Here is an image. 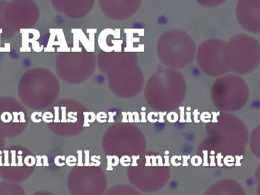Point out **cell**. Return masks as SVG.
<instances>
[{"instance_id":"obj_14","label":"cell","mask_w":260,"mask_h":195,"mask_svg":"<svg viewBox=\"0 0 260 195\" xmlns=\"http://www.w3.org/2000/svg\"><path fill=\"white\" fill-rule=\"evenodd\" d=\"M77 153H78V163H77V165L79 167L83 166L84 164L82 162L83 151L82 150H77Z\"/></svg>"},{"instance_id":"obj_29","label":"cell","mask_w":260,"mask_h":195,"mask_svg":"<svg viewBox=\"0 0 260 195\" xmlns=\"http://www.w3.org/2000/svg\"><path fill=\"white\" fill-rule=\"evenodd\" d=\"M140 155H138L137 156L136 155H132V164H131V166L132 167L134 166H138V164L137 162V160L139 159Z\"/></svg>"},{"instance_id":"obj_48","label":"cell","mask_w":260,"mask_h":195,"mask_svg":"<svg viewBox=\"0 0 260 195\" xmlns=\"http://www.w3.org/2000/svg\"><path fill=\"white\" fill-rule=\"evenodd\" d=\"M146 158V164L145 166H151V164L150 162V157L149 155H146L145 156Z\"/></svg>"},{"instance_id":"obj_51","label":"cell","mask_w":260,"mask_h":195,"mask_svg":"<svg viewBox=\"0 0 260 195\" xmlns=\"http://www.w3.org/2000/svg\"><path fill=\"white\" fill-rule=\"evenodd\" d=\"M186 114H187V120L186 121L187 122H192V119L191 118V113L190 112H187Z\"/></svg>"},{"instance_id":"obj_57","label":"cell","mask_w":260,"mask_h":195,"mask_svg":"<svg viewBox=\"0 0 260 195\" xmlns=\"http://www.w3.org/2000/svg\"><path fill=\"white\" fill-rule=\"evenodd\" d=\"M141 109H142V110H143V111H145V109H146V108H145V107H142V108H141Z\"/></svg>"},{"instance_id":"obj_24","label":"cell","mask_w":260,"mask_h":195,"mask_svg":"<svg viewBox=\"0 0 260 195\" xmlns=\"http://www.w3.org/2000/svg\"><path fill=\"white\" fill-rule=\"evenodd\" d=\"M62 119L61 122H67V119H66V107H62Z\"/></svg>"},{"instance_id":"obj_1","label":"cell","mask_w":260,"mask_h":195,"mask_svg":"<svg viewBox=\"0 0 260 195\" xmlns=\"http://www.w3.org/2000/svg\"><path fill=\"white\" fill-rule=\"evenodd\" d=\"M208 195H241L238 189L216 188L208 193Z\"/></svg>"},{"instance_id":"obj_18","label":"cell","mask_w":260,"mask_h":195,"mask_svg":"<svg viewBox=\"0 0 260 195\" xmlns=\"http://www.w3.org/2000/svg\"><path fill=\"white\" fill-rule=\"evenodd\" d=\"M152 115H155V116L156 117H158V112H150L148 115H147V119L148 120V121L150 122H152V123H155V122H156L158 121V120L157 119H153L152 118Z\"/></svg>"},{"instance_id":"obj_39","label":"cell","mask_w":260,"mask_h":195,"mask_svg":"<svg viewBox=\"0 0 260 195\" xmlns=\"http://www.w3.org/2000/svg\"><path fill=\"white\" fill-rule=\"evenodd\" d=\"M194 121L196 123H199L200 122V120L198 119V115L200 114V113H199L197 111V110H196L194 111Z\"/></svg>"},{"instance_id":"obj_34","label":"cell","mask_w":260,"mask_h":195,"mask_svg":"<svg viewBox=\"0 0 260 195\" xmlns=\"http://www.w3.org/2000/svg\"><path fill=\"white\" fill-rule=\"evenodd\" d=\"M36 158H37V163H36V166L38 167V166H43V164L42 163V157L40 155H37L36 156Z\"/></svg>"},{"instance_id":"obj_53","label":"cell","mask_w":260,"mask_h":195,"mask_svg":"<svg viewBox=\"0 0 260 195\" xmlns=\"http://www.w3.org/2000/svg\"><path fill=\"white\" fill-rule=\"evenodd\" d=\"M3 164L2 162V156L0 155V166H3Z\"/></svg>"},{"instance_id":"obj_50","label":"cell","mask_w":260,"mask_h":195,"mask_svg":"<svg viewBox=\"0 0 260 195\" xmlns=\"http://www.w3.org/2000/svg\"><path fill=\"white\" fill-rule=\"evenodd\" d=\"M145 112H141V114L142 115V119H141L140 120V122H147V120L146 119V117H145Z\"/></svg>"},{"instance_id":"obj_41","label":"cell","mask_w":260,"mask_h":195,"mask_svg":"<svg viewBox=\"0 0 260 195\" xmlns=\"http://www.w3.org/2000/svg\"><path fill=\"white\" fill-rule=\"evenodd\" d=\"M212 114L213 115V119H212L211 121L212 122H218V120L217 119V116L220 115V112H218V113L212 112Z\"/></svg>"},{"instance_id":"obj_59","label":"cell","mask_w":260,"mask_h":195,"mask_svg":"<svg viewBox=\"0 0 260 195\" xmlns=\"http://www.w3.org/2000/svg\"><path fill=\"white\" fill-rule=\"evenodd\" d=\"M2 154V151L1 150H0V155H1Z\"/></svg>"},{"instance_id":"obj_31","label":"cell","mask_w":260,"mask_h":195,"mask_svg":"<svg viewBox=\"0 0 260 195\" xmlns=\"http://www.w3.org/2000/svg\"><path fill=\"white\" fill-rule=\"evenodd\" d=\"M243 155H241V156H239V155H236L235 156V158H236V164H235V166L236 167H238V166H241V164L240 163V160L241 159H243Z\"/></svg>"},{"instance_id":"obj_23","label":"cell","mask_w":260,"mask_h":195,"mask_svg":"<svg viewBox=\"0 0 260 195\" xmlns=\"http://www.w3.org/2000/svg\"><path fill=\"white\" fill-rule=\"evenodd\" d=\"M77 115V112H69L67 114V116L69 118L72 119V123H75L77 121V118L74 116Z\"/></svg>"},{"instance_id":"obj_45","label":"cell","mask_w":260,"mask_h":195,"mask_svg":"<svg viewBox=\"0 0 260 195\" xmlns=\"http://www.w3.org/2000/svg\"><path fill=\"white\" fill-rule=\"evenodd\" d=\"M13 115H14V118H13V119L12 120L13 122H19L20 121L18 119V113L16 112H13Z\"/></svg>"},{"instance_id":"obj_42","label":"cell","mask_w":260,"mask_h":195,"mask_svg":"<svg viewBox=\"0 0 260 195\" xmlns=\"http://www.w3.org/2000/svg\"><path fill=\"white\" fill-rule=\"evenodd\" d=\"M18 158V163L17 164V166H23V164L22 163V156L21 155H17V156Z\"/></svg>"},{"instance_id":"obj_32","label":"cell","mask_w":260,"mask_h":195,"mask_svg":"<svg viewBox=\"0 0 260 195\" xmlns=\"http://www.w3.org/2000/svg\"><path fill=\"white\" fill-rule=\"evenodd\" d=\"M108 115H109V119L108 120V122H114V120L113 119L114 116L116 115V112L115 111L114 112H108Z\"/></svg>"},{"instance_id":"obj_4","label":"cell","mask_w":260,"mask_h":195,"mask_svg":"<svg viewBox=\"0 0 260 195\" xmlns=\"http://www.w3.org/2000/svg\"><path fill=\"white\" fill-rule=\"evenodd\" d=\"M131 161V157L128 155H124L119 159L120 164L124 167H128L131 165L130 163Z\"/></svg>"},{"instance_id":"obj_27","label":"cell","mask_w":260,"mask_h":195,"mask_svg":"<svg viewBox=\"0 0 260 195\" xmlns=\"http://www.w3.org/2000/svg\"><path fill=\"white\" fill-rule=\"evenodd\" d=\"M216 157L217 158V163L218 166L223 167L224 166V164L222 163V158H223L224 156L222 155V153L220 152L218 153L217 155L216 156Z\"/></svg>"},{"instance_id":"obj_49","label":"cell","mask_w":260,"mask_h":195,"mask_svg":"<svg viewBox=\"0 0 260 195\" xmlns=\"http://www.w3.org/2000/svg\"><path fill=\"white\" fill-rule=\"evenodd\" d=\"M122 115L123 116V118L122 120V122H128V119H127V114L126 112H123Z\"/></svg>"},{"instance_id":"obj_38","label":"cell","mask_w":260,"mask_h":195,"mask_svg":"<svg viewBox=\"0 0 260 195\" xmlns=\"http://www.w3.org/2000/svg\"><path fill=\"white\" fill-rule=\"evenodd\" d=\"M158 113L160 115V119L159 120V122H164L165 120L164 119V116L166 115V112H165L163 113L162 112H159Z\"/></svg>"},{"instance_id":"obj_54","label":"cell","mask_w":260,"mask_h":195,"mask_svg":"<svg viewBox=\"0 0 260 195\" xmlns=\"http://www.w3.org/2000/svg\"><path fill=\"white\" fill-rule=\"evenodd\" d=\"M210 154H211V155H214V154H215V151L214 150H211V151H210Z\"/></svg>"},{"instance_id":"obj_47","label":"cell","mask_w":260,"mask_h":195,"mask_svg":"<svg viewBox=\"0 0 260 195\" xmlns=\"http://www.w3.org/2000/svg\"><path fill=\"white\" fill-rule=\"evenodd\" d=\"M19 115L20 116V122H25V120L24 119V114L22 112H19L18 113Z\"/></svg>"},{"instance_id":"obj_44","label":"cell","mask_w":260,"mask_h":195,"mask_svg":"<svg viewBox=\"0 0 260 195\" xmlns=\"http://www.w3.org/2000/svg\"><path fill=\"white\" fill-rule=\"evenodd\" d=\"M157 159H158V166H163L164 164L163 163V158L161 155H157L156 156Z\"/></svg>"},{"instance_id":"obj_43","label":"cell","mask_w":260,"mask_h":195,"mask_svg":"<svg viewBox=\"0 0 260 195\" xmlns=\"http://www.w3.org/2000/svg\"><path fill=\"white\" fill-rule=\"evenodd\" d=\"M127 115L129 116L128 118V122H134V119H133V115L132 112H127Z\"/></svg>"},{"instance_id":"obj_40","label":"cell","mask_w":260,"mask_h":195,"mask_svg":"<svg viewBox=\"0 0 260 195\" xmlns=\"http://www.w3.org/2000/svg\"><path fill=\"white\" fill-rule=\"evenodd\" d=\"M150 157L152 159L151 166H158V164L157 162V157H156V156H155L154 155H151V156H150Z\"/></svg>"},{"instance_id":"obj_6","label":"cell","mask_w":260,"mask_h":195,"mask_svg":"<svg viewBox=\"0 0 260 195\" xmlns=\"http://www.w3.org/2000/svg\"><path fill=\"white\" fill-rule=\"evenodd\" d=\"M191 162L193 166L195 167H198L202 164V159L201 157L199 155H195L192 157Z\"/></svg>"},{"instance_id":"obj_58","label":"cell","mask_w":260,"mask_h":195,"mask_svg":"<svg viewBox=\"0 0 260 195\" xmlns=\"http://www.w3.org/2000/svg\"><path fill=\"white\" fill-rule=\"evenodd\" d=\"M187 109H188V111H190V110H191V108H190V107L188 108H187Z\"/></svg>"},{"instance_id":"obj_2","label":"cell","mask_w":260,"mask_h":195,"mask_svg":"<svg viewBox=\"0 0 260 195\" xmlns=\"http://www.w3.org/2000/svg\"><path fill=\"white\" fill-rule=\"evenodd\" d=\"M83 114L84 116L83 127H89L90 126L89 122L92 123L95 121L96 119V114L93 112H84Z\"/></svg>"},{"instance_id":"obj_8","label":"cell","mask_w":260,"mask_h":195,"mask_svg":"<svg viewBox=\"0 0 260 195\" xmlns=\"http://www.w3.org/2000/svg\"><path fill=\"white\" fill-rule=\"evenodd\" d=\"M107 117V114L104 112H100L96 115V119L100 123L106 122Z\"/></svg>"},{"instance_id":"obj_35","label":"cell","mask_w":260,"mask_h":195,"mask_svg":"<svg viewBox=\"0 0 260 195\" xmlns=\"http://www.w3.org/2000/svg\"><path fill=\"white\" fill-rule=\"evenodd\" d=\"M42 157V158L43 159V166H49V163H48V157L46 155H43L42 156H41Z\"/></svg>"},{"instance_id":"obj_52","label":"cell","mask_w":260,"mask_h":195,"mask_svg":"<svg viewBox=\"0 0 260 195\" xmlns=\"http://www.w3.org/2000/svg\"><path fill=\"white\" fill-rule=\"evenodd\" d=\"M4 194H5V195H16V194H15V193H14V194H13V193H12H12H11V192H8V193L6 192V193H5ZM1 195H4V194H1ZM16 195H19V194H16Z\"/></svg>"},{"instance_id":"obj_11","label":"cell","mask_w":260,"mask_h":195,"mask_svg":"<svg viewBox=\"0 0 260 195\" xmlns=\"http://www.w3.org/2000/svg\"><path fill=\"white\" fill-rule=\"evenodd\" d=\"M229 157H230V155L226 156L224 159V164L226 166L231 167V166H233L234 165V163H233V162L235 161V159H234V157L232 156L231 157L230 159H229Z\"/></svg>"},{"instance_id":"obj_3","label":"cell","mask_w":260,"mask_h":195,"mask_svg":"<svg viewBox=\"0 0 260 195\" xmlns=\"http://www.w3.org/2000/svg\"><path fill=\"white\" fill-rule=\"evenodd\" d=\"M66 163L69 167H74L76 165L77 158L76 157L72 155H69L66 158Z\"/></svg>"},{"instance_id":"obj_5","label":"cell","mask_w":260,"mask_h":195,"mask_svg":"<svg viewBox=\"0 0 260 195\" xmlns=\"http://www.w3.org/2000/svg\"><path fill=\"white\" fill-rule=\"evenodd\" d=\"M24 164L28 167L34 166L36 163V158L32 155L26 156L24 160Z\"/></svg>"},{"instance_id":"obj_55","label":"cell","mask_w":260,"mask_h":195,"mask_svg":"<svg viewBox=\"0 0 260 195\" xmlns=\"http://www.w3.org/2000/svg\"><path fill=\"white\" fill-rule=\"evenodd\" d=\"M18 154H19V155H21L22 154V151L21 150H19L18 151Z\"/></svg>"},{"instance_id":"obj_28","label":"cell","mask_w":260,"mask_h":195,"mask_svg":"<svg viewBox=\"0 0 260 195\" xmlns=\"http://www.w3.org/2000/svg\"><path fill=\"white\" fill-rule=\"evenodd\" d=\"M112 162L113 167L117 166L119 163V159L118 157L116 155L112 156Z\"/></svg>"},{"instance_id":"obj_7","label":"cell","mask_w":260,"mask_h":195,"mask_svg":"<svg viewBox=\"0 0 260 195\" xmlns=\"http://www.w3.org/2000/svg\"><path fill=\"white\" fill-rule=\"evenodd\" d=\"M66 160L65 155H57L54 158V163L58 167H62L65 165V163L63 162Z\"/></svg>"},{"instance_id":"obj_17","label":"cell","mask_w":260,"mask_h":195,"mask_svg":"<svg viewBox=\"0 0 260 195\" xmlns=\"http://www.w3.org/2000/svg\"><path fill=\"white\" fill-rule=\"evenodd\" d=\"M4 166H10V164L9 162V150H4Z\"/></svg>"},{"instance_id":"obj_9","label":"cell","mask_w":260,"mask_h":195,"mask_svg":"<svg viewBox=\"0 0 260 195\" xmlns=\"http://www.w3.org/2000/svg\"><path fill=\"white\" fill-rule=\"evenodd\" d=\"M1 119L2 121L8 123L12 120V115L10 112H5L2 114L1 116Z\"/></svg>"},{"instance_id":"obj_46","label":"cell","mask_w":260,"mask_h":195,"mask_svg":"<svg viewBox=\"0 0 260 195\" xmlns=\"http://www.w3.org/2000/svg\"><path fill=\"white\" fill-rule=\"evenodd\" d=\"M165 163L164 164V166H170V164L169 162V156L168 155H165Z\"/></svg>"},{"instance_id":"obj_12","label":"cell","mask_w":260,"mask_h":195,"mask_svg":"<svg viewBox=\"0 0 260 195\" xmlns=\"http://www.w3.org/2000/svg\"><path fill=\"white\" fill-rule=\"evenodd\" d=\"M178 119V115L175 112L169 113L167 115V119L170 122H175Z\"/></svg>"},{"instance_id":"obj_56","label":"cell","mask_w":260,"mask_h":195,"mask_svg":"<svg viewBox=\"0 0 260 195\" xmlns=\"http://www.w3.org/2000/svg\"><path fill=\"white\" fill-rule=\"evenodd\" d=\"M165 154H166V155H167V154L168 155V154H169V151L168 150H166V151H165Z\"/></svg>"},{"instance_id":"obj_19","label":"cell","mask_w":260,"mask_h":195,"mask_svg":"<svg viewBox=\"0 0 260 195\" xmlns=\"http://www.w3.org/2000/svg\"><path fill=\"white\" fill-rule=\"evenodd\" d=\"M97 157V156L95 155H93L91 157L90 159H91V161L93 162H96V163L94 164V163H93V162H90V166L92 167V166H100L101 161L99 160H98V159H96Z\"/></svg>"},{"instance_id":"obj_22","label":"cell","mask_w":260,"mask_h":195,"mask_svg":"<svg viewBox=\"0 0 260 195\" xmlns=\"http://www.w3.org/2000/svg\"><path fill=\"white\" fill-rule=\"evenodd\" d=\"M11 163L10 164L11 166H17V164L16 162V151L15 150H11Z\"/></svg>"},{"instance_id":"obj_15","label":"cell","mask_w":260,"mask_h":195,"mask_svg":"<svg viewBox=\"0 0 260 195\" xmlns=\"http://www.w3.org/2000/svg\"><path fill=\"white\" fill-rule=\"evenodd\" d=\"M211 118V115L209 113V112H207V114H206V116H205V112H204L201 115V116H200V119L201 120V121L204 123H208V122H209L211 121L210 119H208V120H206L205 118Z\"/></svg>"},{"instance_id":"obj_33","label":"cell","mask_w":260,"mask_h":195,"mask_svg":"<svg viewBox=\"0 0 260 195\" xmlns=\"http://www.w3.org/2000/svg\"><path fill=\"white\" fill-rule=\"evenodd\" d=\"M180 119L179 120L180 122H185L186 120L185 119V115H184V108L180 107Z\"/></svg>"},{"instance_id":"obj_10","label":"cell","mask_w":260,"mask_h":195,"mask_svg":"<svg viewBox=\"0 0 260 195\" xmlns=\"http://www.w3.org/2000/svg\"><path fill=\"white\" fill-rule=\"evenodd\" d=\"M43 120L46 123H50L53 121L52 118H53V114L50 112H46L42 115Z\"/></svg>"},{"instance_id":"obj_25","label":"cell","mask_w":260,"mask_h":195,"mask_svg":"<svg viewBox=\"0 0 260 195\" xmlns=\"http://www.w3.org/2000/svg\"><path fill=\"white\" fill-rule=\"evenodd\" d=\"M178 157L177 155H174L171 158V164L175 167H178L181 165V163L180 161H177L176 159Z\"/></svg>"},{"instance_id":"obj_26","label":"cell","mask_w":260,"mask_h":195,"mask_svg":"<svg viewBox=\"0 0 260 195\" xmlns=\"http://www.w3.org/2000/svg\"><path fill=\"white\" fill-rule=\"evenodd\" d=\"M54 113H55V117L54 122H60V120L59 119V107H54Z\"/></svg>"},{"instance_id":"obj_16","label":"cell","mask_w":260,"mask_h":195,"mask_svg":"<svg viewBox=\"0 0 260 195\" xmlns=\"http://www.w3.org/2000/svg\"><path fill=\"white\" fill-rule=\"evenodd\" d=\"M84 153L85 154V163L84 166H90L89 162V150H84Z\"/></svg>"},{"instance_id":"obj_21","label":"cell","mask_w":260,"mask_h":195,"mask_svg":"<svg viewBox=\"0 0 260 195\" xmlns=\"http://www.w3.org/2000/svg\"><path fill=\"white\" fill-rule=\"evenodd\" d=\"M203 153L204 154L203 166L208 167L209 166V164L208 162V150H203Z\"/></svg>"},{"instance_id":"obj_36","label":"cell","mask_w":260,"mask_h":195,"mask_svg":"<svg viewBox=\"0 0 260 195\" xmlns=\"http://www.w3.org/2000/svg\"><path fill=\"white\" fill-rule=\"evenodd\" d=\"M133 116H134L135 119H134V122H140V120L139 119V115L138 112H134L132 113Z\"/></svg>"},{"instance_id":"obj_13","label":"cell","mask_w":260,"mask_h":195,"mask_svg":"<svg viewBox=\"0 0 260 195\" xmlns=\"http://www.w3.org/2000/svg\"><path fill=\"white\" fill-rule=\"evenodd\" d=\"M40 115L41 117L42 116V112H35L34 113H33L31 115V119L34 122H36V123H39V122H41L42 121V119L39 118V119H37L36 118V115Z\"/></svg>"},{"instance_id":"obj_30","label":"cell","mask_w":260,"mask_h":195,"mask_svg":"<svg viewBox=\"0 0 260 195\" xmlns=\"http://www.w3.org/2000/svg\"><path fill=\"white\" fill-rule=\"evenodd\" d=\"M190 155H182V157L183 158V164H182V166H189V164L188 162V160L190 158Z\"/></svg>"},{"instance_id":"obj_37","label":"cell","mask_w":260,"mask_h":195,"mask_svg":"<svg viewBox=\"0 0 260 195\" xmlns=\"http://www.w3.org/2000/svg\"><path fill=\"white\" fill-rule=\"evenodd\" d=\"M210 163L209 164V166L211 167L216 166V164L215 162V156L214 155H210Z\"/></svg>"},{"instance_id":"obj_20","label":"cell","mask_w":260,"mask_h":195,"mask_svg":"<svg viewBox=\"0 0 260 195\" xmlns=\"http://www.w3.org/2000/svg\"><path fill=\"white\" fill-rule=\"evenodd\" d=\"M107 171H113V168L112 167V156L111 155H107Z\"/></svg>"}]
</instances>
